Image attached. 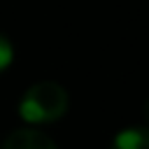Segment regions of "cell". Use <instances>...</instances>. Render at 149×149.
Listing matches in <instances>:
<instances>
[{
	"label": "cell",
	"mask_w": 149,
	"mask_h": 149,
	"mask_svg": "<svg viewBox=\"0 0 149 149\" xmlns=\"http://www.w3.org/2000/svg\"><path fill=\"white\" fill-rule=\"evenodd\" d=\"M14 61V47L5 33H0V72H5Z\"/></svg>",
	"instance_id": "277c9868"
},
{
	"label": "cell",
	"mask_w": 149,
	"mask_h": 149,
	"mask_svg": "<svg viewBox=\"0 0 149 149\" xmlns=\"http://www.w3.org/2000/svg\"><path fill=\"white\" fill-rule=\"evenodd\" d=\"M109 149H149V130L144 126L121 128L112 137Z\"/></svg>",
	"instance_id": "3957f363"
},
{
	"label": "cell",
	"mask_w": 149,
	"mask_h": 149,
	"mask_svg": "<svg viewBox=\"0 0 149 149\" xmlns=\"http://www.w3.org/2000/svg\"><path fill=\"white\" fill-rule=\"evenodd\" d=\"M68 91L56 81H37L19 100V114L28 123H51L68 112Z\"/></svg>",
	"instance_id": "6da1fadb"
},
{
	"label": "cell",
	"mask_w": 149,
	"mask_h": 149,
	"mask_svg": "<svg viewBox=\"0 0 149 149\" xmlns=\"http://www.w3.org/2000/svg\"><path fill=\"white\" fill-rule=\"evenodd\" d=\"M2 149H58V144L35 128H19L12 130L2 144Z\"/></svg>",
	"instance_id": "7a4b0ae2"
}]
</instances>
